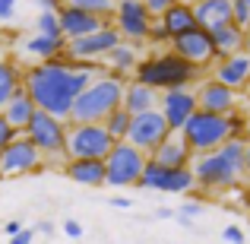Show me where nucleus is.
<instances>
[{
	"mask_svg": "<svg viewBox=\"0 0 250 244\" xmlns=\"http://www.w3.org/2000/svg\"><path fill=\"white\" fill-rule=\"evenodd\" d=\"M44 155L35 149V143L25 133H19L10 146L0 153V177H19V175H35L44 168Z\"/></svg>",
	"mask_w": 250,
	"mask_h": 244,
	"instance_id": "9",
	"label": "nucleus"
},
{
	"mask_svg": "<svg viewBox=\"0 0 250 244\" xmlns=\"http://www.w3.org/2000/svg\"><path fill=\"white\" fill-rule=\"evenodd\" d=\"M222 238H225L228 244H244V241H247V235L241 232L238 225H225V228H222Z\"/></svg>",
	"mask_w": 250,
	"mask_h": 244,
	"instance_id": "37",
	"label": "nucleus"
},
{
	"mask_svg": "<svg viewBox=\"0 0 250 244\" xmlns=\"http://www.w3.org/2000/svg\"><path fill=\"white\" fill-rule=\"evenodd\" d=\"M247 177H250V140H247Z\"/></svg>",
	"mask_w": 250,
	"mask_h": 244,
	"instance_id": "48",
	"label": "nucleus"
},
{
	"mask_svg": "<svg viewBox=\"0 0 250 244\" xmlns=\"http://www.w3.org/2000/svg\"><path fill=\"white\" fill-rule=\"evenodd\" d=\"M38 35H51V38H63V29H61V13H42L35 22Z\"/></svg>",
	"mask_w": 250,
	"mask_h": 244,
	"instance_id": "32",
	"label": "nucleus"
},
{
	"mask_svg": "<svg viewBox=\"0 0 250 244\" xmlns=\"http://www.w3.org/2000/svg\"><path fill=\"white\" fill-rule=\"evenodd\" d=\"M155 16L149 13V6L143 0H117V13H114V25L124 35V42L143 44L149 42V32H152Z\"/></svg>",
	"mask_w": 250,
	"mask_h": 244,
	"instance_id": "11",
	"label": "nucleus"
},
{
	"mask_svg": "<svg viewBox=\"0 0 250 244\" xmlns=\"http://www.w3.org/2000/svg\"><path fill=\"white\" fill-rule=\"evenodd\" d=\"M168 136H171V127H168L165 114L155 108V111H146V114H136V117H133L127 143H133L140 153H146L149 159H152V153L168 140Z\"/></svg>",
	"mask_w": 250,
	"mask_h": 244,
	"instance_id": "12",
	"label": "nucleus"
},
{
	"mask_svg": "<svg viewBox=\"0 0 250 244\" xmlns=\"http://www.w3.org/2000/svg\"><path fill=\"white\" fill-rule=\"evenodd\" d=\"M171 51H174L177 57H184L187 64H193V67H209V64L215 61V42H212V32H206L203 25H196V29L184 32V35H177L174 42H171Z\"/></svg>",
	"mask_w": 250,
	"mask_h": 244,
	"instance_id": "13",
	"label": "nucleus"
},
{
	"mask_svg": "<svg viewBox=\"0 0 250 244\" xmlns=\"http://www.w3.org/2000/svg\"><path fill=\"white\" fill-rule=\"evenodd\" d=\"M200 76H203L200 67L187 64L184 57H177L174 51H165V54L143 57V64H140L133 80L143 83V86H152L155 92H171V89H184V86L196 83Z\"/></svg>",
	"mask_w": 250,
	"mask_h": 244,
	"instance_id": "4",
	"label": "nucleus"
},
{
	"mask_svg": "<svg viewBox=\"0 0 250 244\" xmlns=\"http://www.w3.org/2000/svg\"><path fill=\"white\" fill-rule=\"evenodd\" d=\"M67 6H76V10H85L98 19H108L114 22V13H117V0H63Z\"/></svg>",
	"mask_w": 250,
	"mask_h": 244,
	"instance_id": "29",
	"label": "nucleus"
},
{
	"mask_svg": "<svg viewBox=\"0 0 250 244\" xmlns=\"http://www.w3.org/2000/svg\"><path fill=\"white\" fill-rule=\"evenodd\" d=\"M181 216H187V219H196V216H203V203L187 200V203L181 206Z\"/></svg>",
	"mask_w": 250,
	"mask_h": 244,
	"instance_id": "38",
	"label": "nucleus"
},
{
	"mask_svg": "<svg viewBox=\"0 0 250 244\" xmlns=\"http://www.w3.org/2000/svg\"><path fill=\"white\" fill-rule=\"evenodd\" d=\"M143 3H146V6H149V13L159 19V16H165V13L177 3V0H143Z\"/></svg>",
	"mask_w": 250,
	"mask_h": 244,
	"instance_id": "36",
	"label": "nucleus"
},
{
	"mask_svg": "<svg viewBox=\"0 0 250 244\" xmlns=\"http://www.w3.org/2000/svg\"><path fill=\"white\" fill-rule=\"evenodd\" d=\"M149 42H152V44H171V35H168V29L159 22V19L152 22V32H149Z\"/></svg>",
	"mask_w": 250,
	"mask_h": 244,
	"instance_id": "35",
	"label": "nucleus"
},
{
	"mask_svg": "<svg viewBox=\"0 0 250 244\" xmlns=\"http://www.w3.org/2000/svg\"><path fill=\"white\" fill-rule=\"evenodd\" d=\"M244 51H247V54H250V29H247V48H244Z\"/></svg>",
	"mask_w": 250,
	"mask_h": 244,
	"instance_id": "49",
	"label": "nucleus"
},
{
	"mask_svg": "<svg viewBox=\"0 0 250 244\" xmlns=\"http://www.w3.org/2000/svg\"><path fill=\"white\" fill-rule=\"evenodd\" d=\"M146 165H149V155L146 153H140V149L133 146V143H117L114 149H111V155L104 159V184L108 187H133V184H140V177H143V171H146Z\"/></svg>",
	"mask_w": 250,
	"mask_h": 244,
	"instance_id": "6",
	"label": "nucleus"
},
{
	"mask_svg": "<svg viewBox=\"0 0 250 244\" xmlns=\"http://www.w3.org/2000/svg\"><path fill=\"white\" fill-rule=\"evenodd\" d=\"M247 3H250V0H247Z\"/></svg>",
	"mask_w": 250,
	"mask_h": 244,
	"instance_id": "53",
	"label": "nucleus"
},
{
	"mask_svg": "<svg viewBox=\"0 0 250 244\" xmlns=\"http://www.w3.org/2000/svg\"><path fill=\"white\" fill-rule=\"evenodd\" d=\"M35 232H38V235H54V225L44 219V222H38V225H35Z\"/></svg>",
	"mask_w": 250,
	"mask_h": 244,
	"instance_id": "45",
	"label": "nucleus"
},
{
	"mask_svg": "<svg viewBox=\"0 0 250 244\" xmlns=\"http://www.w3.org/2000/svg\"><path fill=\"white\" fill-rule=\"evenodd\" d=\"M104 25H108V19H98L85 10H76V6L63 3V10H61V29H63V38H67V42L85 38V35H92V32L104 29Z\"/></svg>",
	"mask_w": 250,
	"mask_h": 244,
	"instance_id": "18",
	"label": "nucleus"
},
{
	"mask_svg": "<svg viewBox=\"0 0 250 244\" xmlns=\"http://www.w3.org/2000/svg\"><path fill=\"white\" fill-rule=\"evenodd\" d=\"M35 228H22V232H19V235H13V238H10V244H32V241H35Z\"/></svg>",
	"mask_w": 250,
	"mask_h": 244,
	"instance_id": "39",
	"label": "nucleus"
},
{
	"mask_svg": "<svg viewBox=\"0 0 250 244\" xmlns=\"http://www.w3.org/2000/svg\"><path fill=\"white\" fill-rule=\"evenodd\" d=\"M177 225H181V228H193V219H187V216L177 213Z\"/></svg>",
	"mask_w": 250,
	"mask_h": 244,
	"instance_id": "46",
	"label": "nucleus"
},
{
	"mask_svg": "<svg viewBox=\"0 0 250 244\" xmlns=\"http://www.w3.org/2000/svg\"><path fill=\"white\" fill-rule=\"evenodd\" d=\"M184 3H200V0H184Z\"/></svg>",
	"mask_w": 250,
	"mask_h": 244,
	"instance_id": "51",
	"label": "nucleus"
},
{
	"mask_svg": "<svg viewBox=\"0 0 250 244\" xmlns=\"http://www.w3.org/2000/svg\"><path fill=\"white\" fill-rule=\"evenodd\" d=\"M16 136H19V133H16V130H13V127H10V124H6V117H3V114H0V153H3V149H6V146H10V143H13V140H16Z\"/></svg>",
	"mask_w": 250,
	"mask_h": 244,
	"instance_id": "34",
	"label": "nucleus"
},
{
	"mask_svg": "<svg viewBox=\"0 0 250 244\" xmlns=\"http://www.w3.org/2000/svg\"><path fill=\"white\" fill-rule=\"evenodd\" d=\"M22 222H19V219H10V222H6V225H3V232H6V238H13V235H19V232H22Z\"/></svg>",
	"mask_w": 250,
	"mask_h": 244,
	"instance_id": "43",
	"label": "nucleus"
},
{
	"mask_svg": "<svg viewBox=\"0 0 250 244\" xmlns=\"http://www.w3.org/2000/svg\"><path fill=\"white\" fill-rule=\"evenodd\" d=\"M130 80H121V76L108 73L104 70L102 76H95L85 92L76 98L73 111H70V124H104L117 108H124V92H127Z\"/></svg>",
	"mask_w": 250,
	"mask_h": 244,
	"instance_id": "3",
	"label": "nucleus"
},
{
	"mask_svg": "<svg viewBox=\"0 0 250 244\" xmlns=\"http://www.w3.org/2000/svg\"><path fill=\"white\" fill-rule=\"evenodd\" d=\"M42 13H61L63 10V0H35Z\"/></svg>",
	"mask_w": 250,
	"mask_h": 244,
	"instance_id": "40",
	"label": "nucleus"
},
{
	"mask_svg": "<svg viewBox=\"0 0 250 244\" xmlns=\"http://www.w3.org/2000/svg\"><path fill=\"white\" fill-rule=\"evenodd\" d=\"M111 206H114V209H130L133 203H130L127 197H111Z\"/></svg>",
	"mask_w": 250,
	"mask_h": 244,
	"instance_id": "44",
	"label": "nucleus"
},
{
	"mask_svg": "<svg viewBox=\"0 0 250 244\" xmlns=\"http://www.w3.org/2000/svg\"><path fill=\"white\" fill-rule=\"evenodd\" d=\"M16 16V0H0V19H13Z\"/></svg>",
	"mask_w": 250,
	"mask_h": 244,
	"instance_id": "42",
	"label": "nucleus"
},
{
	"mask_svg": "<svg viewBox=\"0 0 250 244\" xmlns=\"http://www.w3.org/2000/svg\"><path fill=\"white\" fill-rule=\"evenodd\" d=\"M63 235H67V238H83V225L76 219H67L63 222Z\"/></svg>",
	"mask_w": 250,
	"mask_h": 244,
	"instance_id": "41",
	"label": "nucleus"
},
{
	"mask_svg": "<svg viewBox=\"0 0 250 244\" xmlns=\"http://www.w3.org/2000/svg\"><path fill=\"white\" fill-rule=\"evenodd\" d=\"M244 140H250V121H247V133H244Z\"/></svg>",
	"mask_w": 250,
	"mask_h": 244,
	"instance_id": "50",
	"label": "nucleus"
},
{
	"mask_svg": "<svg viewBox=\"0 0 250 244\" xmlns=\"http://www.w3.org/2000/svg\"><path fill=\"white\" fill-rule=\"evenodd\" d=\"M25 83V73L10 61V57H0V111L10 105V98L22 89Z\"/></svg>",
	"mask_w": 250,
	"mask_h": 244,
	"instance_id": "27",
	"label": "nucleus"
},
{
	"mask_svg": "<svg viewBox=\"0 0 250 244\" xmlns=\"http://www.w3.org/2000/svg\"><path fill=\"white\" fill-rule=\"evenodd\" d=\"M159 111L165 114L171 133H181L184 127L190 124V117L200 111V102H196V89L184 86V89H171V92H162V102H159Z\"/></svg>",
	"mask_w": 250,
	"mask_h": 244,
	"instance_id": "14",
	"label": "nucleus"
},
{
	"mask_svg": "<svg viewBox=\"0 0 250 244\" xmlns=\"http://www.w3.org/2000/svg\"><path fill=\"white\" fill-rule=\"evenodd\" d=\"M159 102H162V95L152 89V86H143V83H136V80H130L127 83V92H124V108L130 111V114H146V111H155L159 108Z\"/></svg>",
	"mask_w": 250,
	"mask_h": 244,
	"instance_id": "23",
	"label": "nucleus"
},
{
	"mask_svg": "<svg viewBox=\"0 0 250 244\" xmlns=\"http://www.w3.org/2000/svg\"><path fill=\"white\" fill-rule=\"evenodd\" d=\"M0 114L6 117V124H10L16 133H25L29 130V124H32V117L38 114V105H35V98L25 92V83H22V89L16 92V95L10 98V105H6Z\"/></svg>",
	"mask_w": 250,
	"mask_h": 244,
	"instance_id": "20",
	"label": "nucleus"
},
{
	"mask_svg": "<svg viewBox=\"0 0 250 244\" xmlns=\"http://www.w3.org/2000/svg\"><path fill=\"white\" fill-rule=\"evenodd\" d=\"M212 42H215V61H225L231 54H241L247 48V29L241 25H225V29L212 32Z\"/></svg>",
	"mask_w": 250,
	"mask_h": 244,
	"instance_id": "24",
	"label": "nucleus"
},
{
	"mask_svg": "<svg viewBox=\"0 0 250 244\" xmlns=\"http://www.w3.org/2000/svg\"><path fill=\"white\" fill-rule=\"evenodd\" d=\"M121 42H124V35L117 32V25L108 22L104 29L92 32V35H85V38H73V42L67 44V54H70V61H76V64H95V61H104Z\"/></svg>",
	"mask_w": 250,
	"mask_h": 244,
	"instance_id": "10",
	"label": "nucleus"
},
{
	"mask_svg": "<svg viewBox=\"0 0 250 244\" xmlns=\"http://www.w3.org/2000/svg\"><path fill=\"white\" fill-rule=\"evenodd\" d=\"M196 187L203 190H231L247 177V140H228L209 155H193Z\"/></svg>",
	"mask_w": 250,
	"mask_h": 244,
	"instance_id": "2",
	"label": "nucleus"
},
{
	"mask_svg": "<svg viewBox=\"0 0 250 244\" xmlns=\"http://www.w3.org/2000/svg\"><path fill=\"white\" fill-rule=\"evenodd\" d=\"M159 22L168 29L171 42H174L177 35H184V32L196 29V13H193V3H184V0H177V3L171 6L165 16H159Z\"/></svg>",
	"mask_w": 250,
	"mask_h": 244,
	"instance_id": "25",
	"label": "nucleus"
},
{
	"mask_svg": "<svg viewBox=\"0 0 250 244\" xmlns=\"http://www.w3.org/2000/svg\"><path fill=\"white\" fill-rule=\"evenodd\" d=\"M63 175L70 181L83 184V187H102L108 171H104L102 159H67L63 162Z\"/></svg>",
	"mask_w": 250,
	"mask_h": 244,
	"instance_id": "22",
	"label": "nucleus"
},
{
	"mask_svg": "<svg viewBox=\"0 0 250 244\" xmlns=\"http://www.w3.org/2000/svg\"><path fill=\"white\" fill-rule=\"evenodd\" d=\"M140 64H143L140 44H133V42H121L108 57H104V67H108V73L121 76V80H130V76H136Z\"/></svg>",
	"mask_w": 250,
	"mask_h": 244,
	"instance_id": "21",
	"label": "nucleus"
},
{
	"mask_svg": "<svg viewBox=\"0 0 250 244\" xmlns=\"http://www.w3.org/2000/svg\"><path fill=\"white\" fill-rule=\"evenodd\" d=\"M165 175H168V168H162L159 162L149 159V165H146V171H143V177H140L136 187H143V190H162V187H165Z\"/></svg>",
	"mask_w": 250,
	"mask_h": 244,
	"instance_id": "31",
	"label": "nucleus"
},
{
	"mask_svg": "<svg viewBox=\"0 0 250 244\" xmlns=\"http://www.w3.org/2000/svg\"><path fill=\"white\" fill-rule=\"evenodd\" d=\"M181 133H184V140H187V146L193 149V155H209V153L222 149L228 140H231V124H228L225 114L196 111Z\"/></svg>",
	"mask_w": 250,
	"mask_h": 244,
	"instance_id": "5",
	"label": "nucleus"
},
{
	"mask_svg": "<svg viewBox=\"0 0 250 244\" xmlns=\"http://www.w3.org/2000/svg\"><path fill=\"white\" fill-rule=\"evenodd\" d=\"M196 102H200V111H209V114H234L238 111V92L222 86L215 76L196 83Z\"/></svg>",
	"mask_w": 250,
	"mask_h": 244,
	"instance_id": "15",
	"label": "nucleus"
},
{
	"mask_svg": "<svg viewBox=\"0 0 250 244\" xmlns=\"http://www.w3.org/2000/svg\"><path fill=\"white\" fill-rule=\"evenodd\" d=\"M247 203H250V197H247Z\"/></svg>",
	"mask_w": 250,
	"mask_h": 244,
	"instance_id": "52",
	"label": "nucleus"
},
{
	"mask_svg": "<svg viewBox=\"0 0 250 244\" xmlns=\"http://www.w3.org/2000/svg\"><path fill=\"white\" fill-rule=\"evenodd\" d=\"M130 124H133V114H130L127 108H117L114 114L104 121V130L114 136V143H124L130 136Z\"/></svg>",
	"mask_w": 250,
	"mask_h": 244,
	"instance_id": "30",
	"label": "nucleus"
},
{
	"mask_svg": "<svg viewBox=\"0 0 250 244\" xmlns=\"http://www.w3.org/2000/svg\"><path fill=\"white\" fill-rule=\"evenodd\" d=\"M67 38H51V35H32V38H25V44H22V51L29 57H38L42 64H48V61H54V57H63L67 54Z\"/></svg>",
	"mask_w": 250,
	"mask_h": 244,
	"instance_id": "26",
	"label": "nucleus"
},
{
	"mask_svg": "<svg viewBox=\"0 0 250 244\" xmlns=\"http://www.w3.org/2000/svg\"><path fill=\"white\" fill-rule=\"evenodd\" d=\"M98 73V64H76L70 61V54L54 57L48 64H35L25 70V92L35 98L38 111L54 114L61 121H70L76 98L85 92Z\"/></svg>",
	"mask_w": 250,
	"mask_h": 244,
	"instance_id": "1",
	"label": "nucleus"
},
{
	"mask_svg": "<svg viewBox=\"0 0 250 244\" xmlns=\"http://www.w3.org/2000/svg\"><path fill=\"white\" fill-rule=\"evenodd\" d=\"M114 136L104 124H70L67 130V159H108L114 149Z\"/></svg>",
	"mask_w": 250,
	"mask_h": 244,
	"instance_id": "8",
	"label": "nucleus"
},
{
	"mask_svg": "<svg viewBox=\"0 0 250 244\" xmlns=\"http://www.w3.org/2000/svg\"><path fill=\"white\" fill-rule=\"evenodd\" d=\"M165 194H193L196 190V175L193 168H168L165 175Z\"/></svg>",
	"mask_w": 250,
	"mask_h": 244,
	"instance_id": "28",
	"label": "nucleus"
},
{
	"mask_svg": "<svg viewBox=\"0 0 250 244\" xmlns=\"http://www.w3.org/2000/svg\"><path fill=\"white\" fill-rule=\"evenodd\" d=\"M234 25L250 29V3L247 0H234Z\"/></svg>",
	"mask_w": 250,
	"mask_h": 244,
	"instance_id": "33",
	"label": "nucleus"
},
{
	"mask_svg": "<svg viewBox=\"0 0 250 244\" xmlns=\"http://www.w3.org/2000/svg\"><path fill=\"white\" fill-rule=\"evenodd\" d=\"M67 130H70V121L38 111L32 117L29 130H25V136L35 143V149L44 155V162H57V159L67 162Z\"/></svg>",
	"mask_w": 250,
	"mask_h": 244,
	"instance_id": "7",
	"label": "nucleus"
},
{
	"mask_svg": "<svg viewBox=\"0 0 250 244\" xmlns=\"http://www.w3.org/2000/svg\"><path fill=\"white\" fill-rule=\"evenodd\" d=\"M152 162H159L162 168H190L193 165V149L187 146L184 133H171L152 153Z\"/></svg>",
	"mask_w": 250,
	"mask_h": 244,
	"instance_id": "19",
	"label": "nucleus"
},
{
	"mask_svg": "<svg viewBox=\"0 0 250 244\" xmlns=\"http://www.w3.org/2000/svg\"><path fill=\"white\" fill-rule=\"evenodd\" d=\"M155 216H159V219H171V216H174V213H171V209H165V206H162V209H159V213H155Z\"/></svg>",
	"mask_w": 250,
	"mask_h": 244,
	"instance_id": "47",
	"label": "nucleus"
},
{
	"mask_svg": "<svg viewBox=\"0 0 250 244\" xmlns=\"http://www.w3.org/2000/svg\"><path fill=\"white\" fill-rule=\"evenodd\" d=\"M193 13L196 25H203L206 32H219L234 22V0H200L193 3Z\"/></svg>",
	"mask_w": 250,
	"mask_h": 244,
	"instance_id": "16",
	"label": "nucleus"
},
{
	"mask_svg": "<svg viewBox=\"0 0 250 244\" xmlns=\"http://www.w3.org/2000/svg\"><path fill=\"white\" fill-rule=\"evenodd\" d=\"M212 76L222 86L234 89V92L244 89V86L250 83V54H247V51H241V54H231V57H225V61H215Z\"/></svg>",
	"mask_w": 250,
	"mask_h": 244,
	"instance_id": "17",
	"label": "nucleus"
}]
</instances>
